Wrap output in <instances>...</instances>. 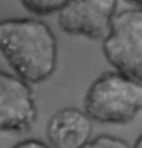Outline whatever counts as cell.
I'll list each match as a JSON object with an SVG mask.
<instances>
[{
  "mask_svg": "<svg viewBox=\"0 0 142 148\" xmlns=\"http://www.w3.org/2000/svg\"><path fill=\"white\" fill-rule=\"evenodd\" d=\"M82 148H132V146L123 138L104 134L91 138Z\"/></svg>",
  "mask_w": 142,
  "mask_h": 148,
  "instance_id": "ba28073f",
  "label": "cell"
},
{
  "mask_svg": "<svg viewBox=\"0 0 142 148\" xmlns=\"http://www.w3.org/2000/svg\"><path fill=\"white\" fill-rule=\"evenodd\" d=\"M83 106L94 122L128 124L142 110V83L117 71L102 73L87 89Z\"/></svg>",
  "mask_w": 142,
  "mask_h": 148,
  "instance_id": "7a4b0ae2",
  "label": "cell"
},
{
  "mask_svg": "<svg viewBox=\"0 0 142 148\" xmlns=\"http://www.w3.org/2000/svg\"><path fill=\"white\" fill-rule=\"evenodd\" d=\"M67 1L62 0H25L21 1L22 6L27 12L37 16H49L58 14L65 6Z\"/></svg>",
  "mask_w": 142,
  "mask_h": 148,
  "instance_id": "52a82bcc",
  "label": "cell"
},
{
  "mask_svg": "<svg viewBox=\"0 0 142 148\" xmlns=\"http://www.w3.org/2000/svg\"><path fill=\"white\" fill-rule=\"evenodd\" d=\"M102 49L115 71L142 83V10L117 13Z\"/></svg>",
  "mask_w": 142,
  "mask_h": 148,
  "instance_id": "3957f363",
  "label": "cell"
},
{
  "mask_svg": "<svg viewBox=\"0 0 142 148\" xmlns=\"http://www.w3.org/2000/svg\"><path fill=\"white\" fill-rule=\"evenodd\" d=\"M93 120L74 107L54 112L46 125V138L52 148H82L92 138Z\"/></svg>",
  "mask_w": 142,
  "mask_h": 148,
  "instance_id": "8992f818",
  "label": "cell"
},
{
  "mask_svg": "<svg viewBox=\"0 0 142 148\" xmlns=\"http://www.w3.org/2000/svg\"><path fill=\"white\" fill-rule=\"evenodd\" d=\"M115 0L67 1L58 15V25L72 36L104 42L117 15Z\"/></svg>",
  "mask_w": 142,
  "mask_h": 148,
  "instance_id": "277c9868",
  "label": "cell"
},
{
  "mask_svg": "<svg viewBox=\"0 0 142 148\" xmlns=\"http://www.w3.org/2000/svg\"><path fill=\"white\" fill-rule=\"evenodd\" d=\"M132 148H142V133L140 134V136L136 138L134 144L132 145Z\"/></svg>",
  "mask_w": 142,
  "mask_h": 148,
  "instance_id": "30bf717a",
  "label": "cell"
},
{
  "mask_svg": "<svg viewBox=\"0 0 142 148\" xmlns=\"http://www.w3.org/2000/svg\"><path fill=\"white\" fill-rule=\"evenodd\" d=\"M38 117L29 83L0 69V132L24 133Z\"/></svg>",
  "mask_w": 142,
  "mask_h": 148,
  "instance_id": "5b68a950",
  "label": "cell"
},
{
  "mask_svg": "<svg viewBox=\"0 0 142 148\" xmlns=\"http://www.w3.org/2000/svg\"><path fill=\"white\" fill-rule=\"evenodd\" d=\"M0 52L16 76L29 84L44 82L56 70L57 39L51 27L40 19H1Z\"/></svg>",
  "mask_w": 142,
  "mask_h": 148,
  "instance_id": "6da1fadb",
  "label": "cell"
},
{
  "mask_svg": "<svg viewBox=\"0 0 142 148\" xmlns=\"http://www.w3.org/2000/svg\"><path fill=\"white\" fill-rule=\"evenodd\" d=\"M12 148H52L51 145L37 138L24 139L16 143Z\"/></svg>",
  "mask_w": 142,
  "mask_h": 148,
  "instance_id": "9c48e42d",
  "label": "cell"
}]
</instances>
